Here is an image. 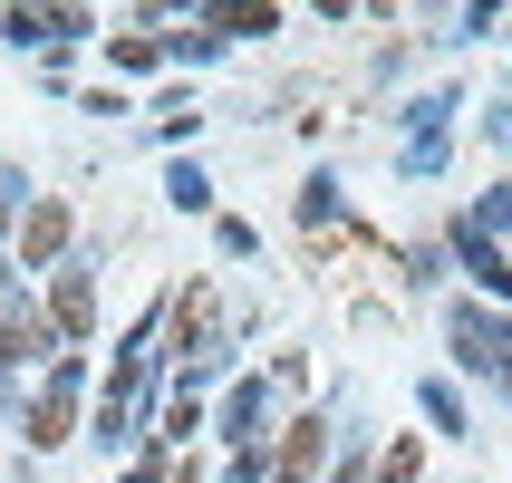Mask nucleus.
<instances>
[{
  "instance_id": "1",
  "label": "nucleus",
  "mask_w": 512,
  "mask_h": 483,
  "mask_svg": "<svg viewBox=\"0 0 512 483\" xmlns=\"http://www.w3.org/2000/svg\"><path fill=\"white\" fill-rule=\"evenodd\" d=\"M68 406H78V358L49 377V397H39V416H29V445H58V435H68Z\"/></svg>"
},
{
  "instance_id": "2",
  "label": "nucleus",
  "mask_w": 512,
  "mask_h": 483,
  "mask_svg": "<svg viewBox=\"0 0 512 483\" xmlns=\"http://www.w3.org/2000/svg\"><path fill=\"white\" fill-rule=\"evenodd\" d=\"M0 358L20 368V358H49V329L39 319H0Z\"/></svg>"
},
{
  "instance_id": "3",
  "label": "nucleus",
  "mask_w": 512,
  "mask_h": 483,
  "mask_svg": "<svg viewBox=\"0 0 512 483\" xmlns=\"http://www.w3.org/2000/svg\"><path fill=\"white\" fill-rule=\"evenodd\" d=\"M310 455H319V426H300V445L281 455V483H300V474H310Z\"/></svg>"
},
{
  "instance_id": "4",
  "label": "nucleus",
  "mask_w": 512,
  "mask_h": 483,
  "mask_svg": "<svg viewBox=\"0 0 512 483\" xmlns=\"http://www.w3.org/2000/svg\"><path fill=\"white\" fill-rule=\"evenodd\" d=\"M484 213H493V223H512V194H493V203H484Z\"/></svg>"
}]
</instances>
